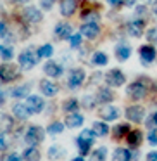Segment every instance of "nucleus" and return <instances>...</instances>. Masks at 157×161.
Wrapping results in <instances>:
<instances>
[{
  "mask_svg": "<svg viewBox=\"0 0 157 161\" xmlns=\"http://www.w3.org/2000/svg\"><path fill=\"white\" fill-rule=\"evenodd\" d=\"M45 139V130L38 125H33L26 130V135H24V140L29 144V146H38L40 142H43Z\"/></svg>",
  "mask_w": 157,
  "mask_h": 161,
  "instance_id": "f257e3e1",
  "label": "nucleus"
},
{
  "mask_svg": "<svg viewBox=\"0 0 157 161\" xmlns=\"http://www.w3.org/2000/svg\"><path fill=\"white\" fill-rule=\"evenodd\" d=\"M38 59H40L38 54H35L29 49H26L19 54V66H21L23 69H31V68L38 63Z\"/></svg>",
  "mask_w": 157,
  "mask_h": 161,
  "instance_id": "f03ea898",
  "label": "nucleus"
},
{
  "mask_svg": "<svg viewBox=\"0 0 157 161\" xmlns=\"http://www.w3.org/2000/svg\"><path fill=\"white\" fill-rule=\"evenodd\" d=\"M124 81H126V76L123 75L121 69H111L105 75V83L109 87H121V85H124Z\"/></svg>",
  "mask_w": 157,
  "mask_h": 161,
  "instance_id": "7ed1b4c3",
  "label": "nucleus"
},
{
  "mask_svg": "<svg viewBox=\"0 0 157 161\" xmlns=\"http://www.w3.org/2000/svg\"><path fill=\"white\" fill-rule=\"evenodd\" d=\"M85 81V71L81 69V68H76V69H73L69 73V80H67V85H69L71 90H74V88L81 87V83Z\"/></svg>",
  "mask_w": 157,
  "mask_h": 161,
  "instance_id": "20e7f679",
  "label": "nucleus"
},
{
  "mask_svg": "<svg viewBox=\"0 0 157 161\" xmlns=\"http://www.w3.org/2000/svg\"><path fill=\"white\" fill-rule=\"evenodd\" d=\"M126 94H128L131 99H142V97H145L147 88H145V85H143L142 81H133V83L126 88Z\"/></svg>",
  "mask_w": 157,
  "mask_h": 161,
  "instance_id": "39448f33",
  "label": "nucleus"
},
{
  "mask_svg": "<svg viewBox=\"0 0 157 161\" xmlns=\"http://www.w3.org/2000/svg\"><path fill=\"white\" fill-rule=\"evenodd\" d=\"M26 106H28V109L31 111V114H38V113L43 111L45 102H43V99L38 97V95H29L28 101H26Z\"/></svg>",
  "mask_w": 157,
  "mask_h": 161,
  "instance_id": "423d86ee",
  "label": "nucleus"
},
{
  "mask_svg": "<svg viewBox=\"0 0 157 161\" xmlns=\"http://www.w3.org/2000/svg\"><path fill=\"white\" fill-rule=\"evenodd\" d=\"M143 116H145V109L142 106H129L126 109V118H128V121L140 123L143 119Z\"/></svg>",
  "mask_w": 157,
  "mask_h": 161,
  "instance_id": "0eeeda50",
  "label": "nucleus"
},
{
  "mask_svg": "<svg viewBox=\"0 0 157 161\" xmlns=\"http://www.w3.org/2000/svg\"><path fill=\"white\" fill-rule=\"evenodd\" d=\"M16 76H18V69L14 66H11V64H2V68H0V78H2L4 83H9V81L16 80Z\"/></svg>",
  "mask_w": 157,
  "mask_h": 161,
  "instance_id": "6e6552de",
  "label": "nucleus"
},
{
  "mask_svg": "<svg viewBox=\"0 0 157 161\" xmlns=\"http://www.w3.org/2000/svg\"><path fill=\"white\" fill-rule=\"evenodd\" d=\"M143 30H145V21L143 19H133L131 23H128V33L135 38L143 35Z\"/></svg>",
  "mask_w": 157,
  "mask_h": 161,
  "instance_id": "1a4fd4ad",
  "label": "nucleus"
},
{
  "mask_svg": "<svg viewBox=\"0 0 157 161\" xmlns=\"http://www.w3.org/2000/svg\"><path fill=\"white\" fill-rule=\"evenodd\" d=\"M98 33H100V28H98L97 23H85L83 26H81V35L85 36V38H97Z\"/></svg>",
  "mask_w": 157,
  "mask_h": 161,
  "instance_id": "9d476101",
  "label": "nucleus"
},
{
  "mask_svg": "<svg viewBox=\"0 0 157 161\" xmlns=\"http://www.w3.org/2000/svg\"><path fill=\"white\" fill-rule=\"evenodd\" d=\"M154 59H155V49H154L152 45L140 47V61H142L143 64L154 63Z\"/></svg>",
  "mask_w": 157,
  "mask_h": 161,
  "instance_id": "9b49d317",
  "label": "nucleus"
},
{
  "mask_svg": "<svg viewBox=\"0 0 157 161\" xmlns=\"http://www.w3.org/2000/svg\"><path fill=\"white\" fill-rule=\"evenodd\" d=\"M40 90H42V94L47 95V97H54V95L59 92V87H57V83H54L52 80H42L40 81Z\"/></svg>",
  "mask_w": 157,
  "mask_h": 161,
  "instance_id": "f8f14e48",
  "label": "nucleus"
},
{
  "mask_svg": "<svg viewBox=\"0 0 157 161\" xmlns=\"http://www.w3.org/2000/svg\"><path fill=\"white\" fill-rule=\"evenodd\" d=\"M43 71H45L50 78H59V76H62L64 68L59 66L57 63H54V61H49V63H45V66H43Z\"/></svg>",
  "mask_w": 157,
  "mask_h": 161,
  "instance_id": "ddd939ff",
  "label": "nucleus"
},
{
  "mask_svg": "<svg viewBox=\"0 0 157 161\" xmlns=\"http://www.w3.org/2000/svg\"><path fill=\"white\" fill-rule=\"evenodd\" d=\"M55 36L59 40H69L71 36H73V28H71V25H67V23H59V25L55 26Z\"/></svg>",
  "mask_w": 157,
  "mask_h": 161,
  "instance_id": "4468645a",
  "label": "nucleus"
},
{
  "mask_svg": "<svg viewBox=\"0 0 157 161\" xmlns=\"http://www.w3.org/2000/svg\"><path fill=\"white\" fill-rule=\"evenodd\" d=\"M100 116L104 118V121H114L119 118V109L114 106H104L100 109Z\"/></svg>",
  "mask_w": 157,
  "mask_h": 161,
  "instance_id": "2eb2a0df",
  "label": "nucleus"
},
{
  "mask_svg": "<svg viewBox=\"0 0 157 161\" xmlns=\"http://www.w3.org/2000/svg\"><path fill=\"white\" fill-rule=\"evenodd\" d=\"M24 19L28 23H42V19H43V16H42V12L38 11L36 7H26L24 9Z\"/></svg>",
  "mask_w": 157,
  "mask_h": 161,
  "instance_id": "dca6fc26",
  "label": "nucleus"
},
{
  "mask_svg": "<svg viewBox=\"0 0 157 161\" xmlns=\"http://www.w3.org/2000/svg\"><path fill=\"white\" fill-rule=\"evenodd\" d=\"M76 0H60V14L69 18V16L74 14L76 11Z\"/></svg>",
  "mask_w": 157,
  "mask_h": 161,
  "instance_id": "f3484780",
  "label": "nucleus"
},
{
  "mask_svg": "<svg viewBox=\"0 0 157 161\" xmlns=\"http://www.w3.org/2000/svg\"><path fill=\"white\" fill-rule=\"evenodd\" d=\"M12 111H14L16 118L21 119V121H26V119L29 118V114H31V111L28 109V106L26 104H14V108H12Z\"/></svg>",
  "mask_w": 157,
  "mask_h": 161,
  "instance_id": "a211bd4d",
  "label": "nucleus"
},
{
  "mask_svg": "<svg viewBox=\"0 0 157 161\" xmlns=\"http://www.w3.org/2000/svg\"><path fill=\"white\" fill-rule=\"evenodd\" d=\"M83 116L78 114V113H71V114L66 116V126H69V128H76V126H81L83 125Z\"/></svg>",
  "mask_w": 157,
  "mask_h": 161,
  "instance_id": "6ab92c4d",
  "label": "nucleus"
},
{
  "mask_svg": "<svg viewBox=\"0 0 157 161\" xmlns=\"http://www.w3.org/2000/svg\"><path fill=\"white\" fill-rule=\"evenodd\" d=\"M23 158H24V161H40V151L36 149V146H29L24 149V153H23Z\"/></svg>",
  "mask_w": 157,
  "mask_h": 161,
  "instance_id": "aec40b11",
  "label": "nucleus"
},
{
  "mask_svg": "<svg viewBox=\"0 0 157 161\" xmlns=\"http://www.w3.org/2000/svg\"><path fill=\"white\" fill-rule=\"evenodd\" d=\"M129 159H131V153L124 147H118L112 153V161H129Z\"/></svg>",
  "mask_w": 157,
  "mask_h": 161,
  "instance_id": "412c9836",
  "label": "nucleus"
},
{
  "mask_svg": "<svg viewBox=\"0 0 157 161\" xmlns=\"http://www.w3.org/2000/svg\"><path fill=\"white\" fill-rule=\"evenodd\" d=\"M112 99H114V94H112V90H109V88L105 87H100L98 88V94H97V101L102 102V104H107V102H111Z\"/></svg>",
  "mask_w": 157,
  "mask_h": 161,
  "instance_id": "4be33fe9",
  "label": "nucleus"
},
{
  "mask_svg": "<svg viewBox=\"0 0 157 161\" xmlns=\"http://www.w3.org/2000/svg\"><path fill=\"white\" fill-rule=\"evenodd\" d=\"M76 144H78V147H80V153H81V156H85V154H88L90 153V147H92V144H93V140H90V139H85V137H78L76 139Z\"/></svg>",
  "mask_w": 157,
  "mask_h": 161,
  "instance_id": "5701e85b",
  "label": "nucleus"
},
{
  "mask_svg": "<svg viewBox=\"0 0 157 161\" xmlns=\"http://www.w3.org/2000/svg\"><path fill=\"white\" fill-rule=\"evenodd\" d=\"M142 140H143V135H142L140 130H131V132L128 133V142L131 147H138L140 144H142Z\"/></svg>",
  "mask_w": 157,
  "mask_h": 161,
  "instance_id": "b1692460",
  "label": "nucleus"
},
{
  "mask_svg": "<svg viewBox=\"0 0 157 161\" xmlns=\"http://www.w3.org/2000/svg\"><path fill=\"white\" fill-rule=\"evenodd\" d=\"M29 94V83H24V85H19V87H14L11 90V95L16 99H23Z\"/></svg>",
  "mask_w": 157,
  "mask_h": 161,
  "instance_id": "393cba45",
  "label": "nucleus"
},
{
  "mask_svg": "<svg viewBox=\"0 0 157 161\" xmlns=\"http://www.w3.org/2000/svg\"><path fill=\"white\" fill-rule=\"evenodd\" d=\"M129 56H131V49H129L128 45H124V43H123V45L116 47V57H118L119 61H126Z\"/></svg>",
  "mask_w": 157,
  "mask_h": 161,
  "instance_id": "a878e982",
  "label": "nucleus"
},
{
  "mask_svg": "<svg viewBox=\"0 0 157 161\" xmlns=\"http://www.w3.org/2000/svg\"><path fill=\"white\" fill-rule=\"evenodd\" d=\"M93 132L97 137H105L109 133V126L104 121H95L93 123Z\"/></svg>",
  "mask_w": 157,
  "mask_h": 161,
  "instance_id": "bb28decb",
  "label": "nucleus"
},
{
  "mask_svg": "<svg viewBox=\"0 0 157 161\" xmlns=\"http://www.w3.org/2000/svg\"><path fill=\"white\" fill-rule=\"evenodd\" d=\"M109 61V57L105 56L104 52H95L93 56H92V64L93 66H105Z\"/></svg>",
  "mask_w": 157,
  "mask_h": 161,
  "instance_id": "cd10ccee",
  "label": "nucleus"
},
{
  "mask_svg": "<svg viewBox=\"0 0 157 161\" xmlns=\"http://www.w3.org/2000/svg\"><path fill=\"white\" fill-rule=\"evenodd\" d=\"M105 156H107V149L105 147H97L90 154V161H105Z\"/></svg>",
  "mask_w": 157,
  "mask_h": 161,
  "instance_id": "c85d7f7f",
  "label": "nucleus"
},
{
  "mask_svg": "<svg viewBox=\"0 0 157 161\" xmlns=\"http://www.w3.org/2000/svg\"><path fill=\"white\" fill-rule=\"evenodd\" d=\"M47 156H49V159H59V158H62L64 156V151H62V147L60 146H52V147H49V153H47Z\"/></svg>",
  "mask_w": 157,
  "mask_h": 161,
  "instance_id": "c756f323",
  "label": "nucleus"
},
{
  "mask_svg": "<svg viewBox=\"0 0 157 161\" xmlns=\"http://www.w3.org/2000/svg\"><path fill=\"white\" fill-rule=\"evenodd\" d=\"M64 130V125L60 121H54L49 125V128H47V132L50 133V135H59V133H62Z\"/></svg>",
  "mask_w": 157,
  "mask_h": 161,
  "instance_id": "7c9ffc66",
  "label": "nucleus"
},
{
  "mask_svg": "<svg viewBox=\"0 0 157 161\" xmlns=\"http://www.w3.org/2000/svg\"><path fill=\"white\" fill-rule=\"evenodd\" d=\"M36 54H38L40 57H50L54 54V47L50 45V43H45V45H42L38 50H36Z\"/></svg>",
  "mask_w": 157,
  "mask_h": 161,
  "instance_id": "2f4dec72",
  "label": "nucleus"
},
{
  "mask_svg": "<svg viewBox=\"0 0 157 161\" xmlns=\"http://www.w3.org/2000/svg\"><path fill=\"white\" fill-rule=\"evenodd\" d=\"M62 109H64V111H67V113H76L78 101H76V99H67V101L62 104Z\"/></svg>",
  "mask_w": 157,
  "mask_h": 161,
  "instance_id": "473e14b6",
  "label": "nucleus"
},
{
  "mask_svg": "<svg viewBox=\"0 0 157 161\" xmlns=\"http://www.w3.org/2000/svg\"><path fill=\"white\" fill-rule=\"evenodd\" d=\"M114 133L116 137H124L129 133V125L128 123H123V125H116L114 126Z\"/></svg>",
  "mask_w": 157,
  "mask_h": 161,
  "instance_id": "72a5a7b5",
  "label": "nucleus"
},
{
  "mask_svg": "<svg viewBox=\"0 0 157 161\" xmlns=\"http://www.w3.org/2000/svg\"><path fill=\"white\" fill-rule=\"evenodd\" d=\"M97 95H95V97H93V95H85V97H83V106H85V108H86V109H92V108H95V104H97Z\"/></svg>",
  "mask_w": 157,
  "mask_h": 161,
  "instance_id": "f704fd0d",
  "label": "nucleus"
},
{
  "mask_svg": "<svg viewBox=\"0 0 157 161\" xmlns=\"http://www.w3.org/2000/svg\"><path fill=\"white\" fill-rule=\"evenodd\" d=\"M83 19H85L86 23H97V21H98V14H97V12H93V11L85 12V14H83Z\"/></svg>",
  "mask_w": 157,
  "mask_h": 161,
  "instance_id": "c9c22d12",
  "label": "nucleus"
},
{
  "mask_svg": "<svg viewBox=\"0 0 157 161\" xmlns=\"http://www.w3.org/2000/svg\"><path fill=\"white\" fill-rule=\"evenodd\" d=\"M147 40L150 43H157V28H150L147 31Z\"/></svg>",
  "mask_w": 157,
  "mask_h": 161,
  "instance_id": "e433bc0d",
  "label": "nucleus"
},
{
  "mask_svg": "<svg viewBox=\"0 0 157 161\" xmlns=\"http://www.w3.org/2000/svg\"><path fill=\"white\" fill-rule=\"evenodd\" d=\"M2 59H5V61H11L12 59V49H11V47L2 45Z\"/></svg>",
  "mask_w": 157,
  "mask_h": 161,
  "instance_id": "4c0bfd02",
  "label": "nucleus"
},
{
  "mask_svg": "<svg viewBox=\"0 0 157 161\" xmlns=\"http://www.w3.org/2000/svg\"><path fill=\"white\" fill-rule=\"evenodd\" d=\"M69 42H71V47H73V49H78V47L81 45V35H78V33H76V35H73L69 38Z\"/></svg>",
  "mask_w": 157,
  "mask_h": 161,
  "instance_id": "58836bf2",
  "label": "nucleus"
},
{
  "mask_svg": "<svg viewBox=\"0 0 157 161\" xmlns=\"http://www.w3.org/2000/svg\"><path fill=\"white\" fill-rule=\"evenodd\" d=\"M147 140H149L150 146H157V132H155V130L149 132V135H147Z\"/></svg>",
  "mask_w": 157,
  "mask_h": 161,
  "instance_id": "ea45409f",
  "label": "nucleus"
},
{
  "mask_svg": "<svg viewBox=\"0 0 157 161\" xmlns=\"http://www.w3.org/2000/svg\"><path fill=\"white\" fill-rule=\"evenodd\" d=\"M107 4L112 7H121V5H124V0H107Z\"/></svg>",
  "mask_w": 157,
  "mask_h": 161,
  "instance_id": "a19ab883",
  "label": "nucleus"
},
{
  "mask_svg": "<svg viewBox=\"0 0 157 161\" xmlns=\"http://www.w3.org/2000/svg\"><path fill=\"white\" fill-rule=\"evenodd\" d=\"M54 2H55V0H42V7H43V9H47V11H49V9H52Z\"/></svg>",
  "mask_w": 157,
  "mask_h": 161,
  "instance_id": "79ce46f5",
  "label": "nucleus"
},
{
  "mask_svg": "<svg viewBox=\"0 0 157 161\" xmlns=\"http://www.w3.org/2000/svg\"><path fill=\"white\" fill-rule=\"evenodd\" d=\"M147 161H157V151H152V153L147 154Z\"/></svg>",
  "mask_w": 157,
  "mask_h": 161,
  "instance_id": "37998d69",
  "label": "nucleus"
},
{
  "mask_svg": "<svg viewBox=\"0 0 157 161\" xmlns=\"http://www.w3.org/2000/svg\"><path fill=\"white\" fill-rule=\"evenodd\" d=\"M7 161H21V158H19L18 154H11V156L7 158Z\"/></svg>",
  "mask_w": 157,
  "mask_h": 161,
  "instance_id": "c03bdc74",
  "label": "nucleus"
},
{
  "mask_svg": "<svg viewBox=\"0 0 157 161\" xmlns=\"http://www.w3.org/2000/svg\"><path fill=\"white\" fill-rule=\"evenodd\" d=\"M136 14H138V16L147 14V9H145V7H138V9H136Z\"/></svg>",
  "mask_w": 157,
  "mask_h": 161,
  "instance_id": "a18cd8bd",
  "label": "nucleus"
},
{
  "mask_svg": "<svg viewBox=\"0 0 157 161\" xmlns=\"http://www.w3.org/2000/svg\"><path fill=\"white\" fill-rule=\"evenodd\" d=\"M135 2L136 0H124V5L126 7H131V5H135Z\"/></svg>",
  "mask_w": 157,
  "mask_h": 161,
  "instance_id": "49530a36",
  "label": "nucleus"
},
{
  "mask_svg": "<svg viewBox=\"0 0 157 161\" xmlns=\"http://www.w3.org/2000/svg\"><path fill=\"white\" fill-rule=\"evenodd\" d=\"M7 149V144H5V135H2V151Z\"/></svg>",
  "mask_w": 157,
  "mask_h": 161,
  "instance_id": "de8ad7c7",
  "label": "nucleus"
},
{
  "mask_svg": "<svg viewBox=\"0 0 157 161\" xmlns=\"http://www.w3.org/2000/svg\"><path fill=\"white\" fill-rule=\"evenodd\" d=\"M71 161H85V159H83V158H73Z\"/></svg>",
  "mask_w": 157,
  "mask_h": 161,
  "instance_id": "09e8293b",
  "label": "nucleus"
},
{
  "mask_svg": "<svg viewBox=\"0 0 157 161\" xmlns=\"http://www.w3.org/2000/svg\"><path fill=\"white\" fill-rule=\"evenodd\" d=\"M154 14L157 16V2H155V4H154Z\"/></svg>",
  "mask_w": 157,
  "mask_h": 161,
  "instance_id": "8fccbe9b",
  "label": "nucleus"
},
{
  "mask_svg": "<svg viewBox=\"0 0 157 161\" xmlns=\"http://www.w3.org/2000/svg\"><path fill=\"white\" fill-rule=\"evenodd\" d=\"M14 2H19V4H24V2H28V0H14Z\"/></svg>",
  "mask_w": 157,
  "mask_h": 161,
  "instance_id": "3c124183",
  "label": "nucleus"
},
{
  "mask_svg": "<svg viewBox=\"0 0 157 161\" xmlns=\"http://www.w3.org/2000/svg\"><path fill=\"white\" fill-rule=\"evenodd\" d=\"M154 121H155V126H157V113L154 114Z\"/></svg>",
  "mask_w": 157,
  "mask_h": 161,
  "instance_id": "603ef678",
  "label": "nucleus"
}]
</instances>
